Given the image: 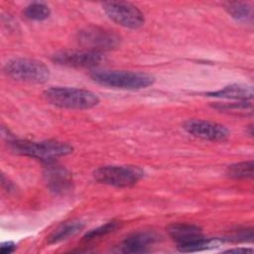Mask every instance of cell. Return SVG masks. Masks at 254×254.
<instances>
[{
  "label": "cell",
  "mask_w": 254,
  "mask_h": 254,
  "mask_svg": "<svg viewBox=\"0 0 254 254\" xmlns=\"http://www.w3.org/2000/svg\"><path fill=\"white\" fill-rule=\"evenodd\" d=\"M43 97L52 105L65 109H89L98 104V96L90 90L75 87H51Z\"/></svg>",
  "instance_id": "cell-1"
},
{
  "label": "cell",
  "mask_w": 254,
  "mask_h": 254,
  "mask_svg": "<svg viewBox=\"0 0 254 254\" xmlns=\"http://www.w3.org/2000/svg\"><path fill=\"white\" fill-rule=\"evenodd\" d=\"M10 148L16 154L34 158L48 164L72 152V147L70 145L56 140L41 142L15 140L10 142Z\"/></svg>",
  "instance_id": "cell-2"
},
{
  "label": "cell",
  "mask_w": 254,
  "mask_h": 254,
  "mask_svg": "<svg viewBox=\"0 0 254 254\" xmlns=\"http://www.w3.org/2000/svg\"><path fill=\"white\" fill-rule=\"evenodd\" d=\"M90 77L104 86L131 90L146 88L155 81L154 76L149 73L126 70H95Z\"/></svg>",
  "instance_id": "cell-3"
},
{
  "label": "cell",
  "mask_w": 254,
  "mask_h": 254,
  "mask_svg": "<svg viewBox=\"0 0 254 254\" xmlns=\"http://www.w3.org/2000/svg\"><path fill=\"white\" fill-rule=\"evenodd\" d=\"M4 72L13 79L29 83H44L50 77V70L44 63L28 58H16L7 62Z\"/></svg>",
  "instance_id": "cell-4"
},
{
  "label": "cell",
  "mask_w": 254,
  "mask_h": 254,
  "mask_svg": "<svg viewBox=\"0 0 254 254\" xmlns=\"http://www.w3.org/2000/svg\"><path fill=\"white\" fill-rule=\"evenodd\" d=\"M93 177L104 185L127 188L136 185L144 177V171L138 166H103L94 171Z\"/></svg>",
  "instance_id": "cell-5"
},
{
  "label": "cell",
  "mask_w": 254,
  "mask_h": 254,
  "mask_svg": "<svg viewBox=\"0 0 254 254\" xmlns=\"http://www.w3.org/2000/svg\"><path fill=\"white\" fill-rule=\"evenodd\" d=\"M77 41L84 50L101 53L116 49L120 44V38L112 31L89 26L77 33Z\"/></svg>",
  "instance_id": "cell-6"
},
{
  "label": "cell",
  "mask_w": 254,
  "mask_h": 254,
  "mask_svg": "<svg viewBox=\"0 0 254 254\" xmlns=\"http://www.w3.org/2000/svg\"><path fill=\"white\" fill-rule=\"evenodd\" d=\"M102 8L112 21L122 27L138 29L144 25V14L139 8L131 3L122 1L104 2Z\"/></svg>",
  "instance_id": "cell-7"
},
{
  "label": "cell",
  "mask_w": 254,
  "mask_h": 254,
  "mask_svg": "<svg viewBox=\"0 0 254 254\" xmlns=\"http://www.w3.org/2000/svg\"><path fill=\"white\" fill-rule=\"evenodd\" d=\"M103 60L102 54L88 51H63L53 56V62L68 67L90 68L98 65Z\"/></svg>",
  "instance_id": "cell-8"
},
{
  "label": "cell",
  "mask_w": 254,
  "mask_h": 254,
  "mask_svg": "<svg viewBox=\"0 0 254 254\" xmlns=\"http://www.w3.org/2000/svg\"><path fill=\"white\" fill-rule=\"evenodd\" d=\"M184 129L196 138L208 141H223L229 135L227 128L223 125L202 119L186 121L184 123Z\"/></svg>",
  "instance_id": "cell-9"
},
{
  "label": "cell",
  "mask_w": 254,
  "mask_h": 254,
  "mask_svg": "<svg viewBox=\"0 0 254 254\" xmlns=\"http://www.w3.org/2000/svg\"><path fill=\"white\" fill-rule=\"evenodd\" d=\"M168 232L178 243V247L193 243L204 237L201 228L190 223H174L169 226Z\"/></svg>",
  "instance_id": "cell-10"
},
{
  "label": "cell",
  "mask_w": 254,
  "mask_h": 254,
  "mask_svg": "<svg viewBox=\"0 0 254 254\" xmlns=\"http://www.w3.org/2000/svg\"><path fill=\"white\" fill-rule=\"evenodd\" d=\"M45 178L50 190L57 193H64L72 187L70 173L59 166H50L45 173Z\"/></svg>",
  "instance_id": "cell-11"
},
{
  "label": "cell",
  "mask_w": 254,
  "mask_h": 254,
  "mask_svg": "<svg viewBox=\"0 0 254 254\" xmlns=\"http://www.w3.org/2000/svg\"><path fill=\"white\" fill-rule=\"evenodd\" d=\"M157 240V236L151 232H137L128 236L117 248L121 253H146L149 252V245Z\"/></svg>",
  "instance_id": "cell-12"
},
{
  "label": "cell",
  "mask_w": 254,
  "mask_h": 254,
  "mask_svg": "<svg viewBox=\"0 0 254 254\" xmlns=\"http://www.w3.org/2000/svg\"><path fill=\"white\" fill-rule=\"evenodd\" d=\"M208 96L220 97L226 99H237L247 101L253 97V89L251 86L243 84H231L217 91L208 92Z\"/></svg>",
  "instance_id": "cell-13"
},
{
  "label": "cell",
  "mask_w": 254,
  "mask_h": 254,
  "mask_svg": "<svg viewBox=\"0 0 254 254\" xmlns=\"http://www.w3.org/2000/svg\"><path fill=\"white\" fill-rule=\"evenodd\" d=\"M84 227V223L80 220H69L62 223L49 237L48 242L50 244L59 243L69 238H72L78 234Z\"/></svg>",
  "instance_id": "cell-14"
},
{
  "label": "cell",
  "mask_w": 254,
  "mask_h": 254,
  "mask_svg": "<svg viewBox=\"0 0 254 254\" xmlns=\"http://www.w3.org/2000/svg\"><path fill=\"white\" fill-rule=\"evenodd\" d=\"M253 161L233 164L227 168L226 174L233 179H251L253 177Z\"/></svg>",
  "instance_id": "cell-15"
},
{
  "label": "cell",
  "mask_w": 254,
  "mask_h": 254,
  "mask_svg": "<svg viewBox=\"0 0 254 254\" xmlns=\"http://www.w3.org/2000/svg\"><path fill=\"white\" fill-rule=\"evenodd\" d=\"M51 14L49 6L42 2H34L28 5L24 10L26 18L34 21H43L47 19Z\"/></svg>",
  "instance_id": "cell-16"
},
{
  "label": "cell",
  "mask_w": 254,
  "mask_h": 254,
  "mask_svg": "<svg viewBox=\"0 0 254 254\" xmlns=\"http://www.w3.org/2000/svg\"><path fill=\"white\" fill-rule=\"evenodd\" d=\"M225 10L232 18L238 21H246L251 15L252 8L245 2H230L225 5Z\"/></svg>",
  "instance_id": "cell-17"
},
{
  "label": "cell",
  "mask_w": 254,
  "mask_h": 254,
  "mask_svg": "<svg viewBox=\"0 0 254 254\" xmlns=\"http://www.w3.org/2000/svg\"><path fill=\"white\" fill-rule=\"evenodd\" d=\"M118 227H120V222L119 221H115V220H112V221H109L99 227H96L92 230H90L89 232H87L84 236H83V239L86 240V241H89V240H94L96 238H99L101 236H104L106 234H109L113 231H115Z\"/></svg>",
  "instance_id": "cell-18"
},
{
  "label": "cell",
  "mask_w": 254,
  "mask_h": 254,
  "mask_svg": "<svg viewBox=\"0 0 254 254\" xmlns=\"http://www.w3.org/2000/svg\"><path fill=\"white\" fill-rule=\"evenodd\" d=\"M216 108L225 111L232 112H252V105L248 104L247 101H241L238 103H230V104H218L215 105Z\"/></svg>",
  "instance_id": "cell-19"
},
{
  "label": "cell",
  "mask_w": 254,
  "mask_h": 254,
  "mask_svg": "<svg viewBox=\"0 0 254 254\" xmlns=\"http://www.w3.org/2000/svg\"><path fill=\"white\" fill-rule=\"evenodd\" d=\"M16 249V245L13 242H4L1 244L0 247V252L1 254H10L12 252H14Z\"/></svg>",
  "instance_id": "cell-20"
},
{
  "label": "cell",
  "mask_w": 254,
  "mask_h": 254,
  "mask_svg": "<svg viewBox=\"0 0 254 254\" xmlns=\"http://www.w3.org/2000/svg\"><path fill=\"white\" fill-rule=\"evenodd\" d=\"M227 253H232V252H235V253H247V252H252V249H249V248H235V249H229L227 251H225Z\"/></svg>",
  "instance_id": "cell-21"
}]
</instances>
